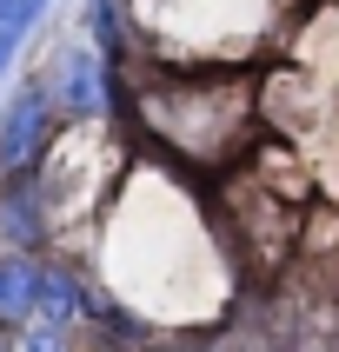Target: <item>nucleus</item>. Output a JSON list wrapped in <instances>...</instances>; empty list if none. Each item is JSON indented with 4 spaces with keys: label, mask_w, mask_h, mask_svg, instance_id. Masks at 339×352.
Wrapping results in <instances>:
<instances>
[{
    "label": "nucleus",
    "mask_w": 339,
    "mask_h": 352,
    "mask_svg": "<svg viewBox=\"0 0 339 352\" xmlns=\"http://www.w3.org/2000/svg\"><path fill=\"white\" fill-rule=\"evenodd\" d=\"M7 352H67V333H54V326H20Z\"/></svg>",
    "instance_id": "nucleus-6"
},
{
    "label": "nucleus",
    "mask_w": 339,
    "mask_h": 352,
    "mask_svg": "<svg viewBox=\"0 0 339 352\" xmlns=\"http://www.w3.org/2000/svg\"><path fill=\"white\" fill-rule=\"evenodd\" d=\"M47 87H54L60 120H74V126H87V120H120V113H127L120 74L94 54V47H80V40H67V47H60V67H54V80H47Z\"/></svg>",
    "instance_id": "nucleus-1"
},
{
    "label": "nucleus",
    "mask_w": 339,
    "mask_h": 352,
    "mask_svg": "<svg viewBox=\"0 0 339 352\" xmlns=\"http://www.w3.org/2000/svg\"><path fill=\"white\" fill-rule=\"evenodd\" d=\"M20 40H27V34H20V27H0V80H7V67H14Z\"/></svg>",
    "instance_id": "nucleus-8"
},
{
    "label": "nucleus",
    "mask_w": 339,
    "mask_h": 352,
    "mask_svg": "<svg viewBox=\"0 0 339 352\" xmlns=\"http://www.w3.org/2000/svg\"><path fill=\"white\" fill-rule=\"evenodd\" d=\"M0 233L14 239V253L47 246V193H40V173H7L0 179Z\"/></svg>",
    "instance_id": "nucleus-3"
},
{
    "label": "nucleus",
    "mask_w": 339,
    "mask_h": 352,
    "mask_svg": "<svg viewBox=\"0 0 339 352\" xmlns=\"http://www.w3.org/2000/svg\"><path fill=\"white\" fill-rule=\"evenodd\" d=\"M40 266L34 253H0V333H20L34 326V306H40Z\"/></svg>",
    "instance_id": "nucleus-5"
},
{
    "label": "nucleus",
    "mask_w": 339,
    "mask_h": 352,
    "mask_svg": "<svg viewBox=\"0 0 339 352\" xmlns=\"http://www.w3.org/2000/svg\"><path fill=\"white\" fill-rule=\"evenodd\" d=\"M87 319H107V306H100L87 286H80L67 266H47L40 273V306H34V326H54V333H74V326H87Z\"/></svg>",
    "instance_id": "nucleus-4"
},
{
    "label": "nucleus",
    "mask_w": 339,
    "mask_h": 352,
    "mask_svg": "<svg viewBox=\"0 0 339 352\" xmlns=\"http://www.w3.org/2000/svg\"><path fill=\"white\" fill-rule=\"evenodd\" d=\"M47 14V0H0V27H20V34H34V20Z\"/></svg>",
    "instance_id": "nucleus-7"
},
{
    "label": "nucleus",
    "mask_w": 339,
    "mask_h": 352,
    "mask_svg": "<svg viewBox=\"0 0 339 352\" xmlns=\"http://www.w3.org/2000/svg\"><path fill=\"white\" fill-rule=\"evenodd\" d=\"M60 140V107L47 80H20V94L0 113V179L7 173H40V160Z\"/></svg>",
    "instance_id": "nucleus-2"
}]
</instances>
